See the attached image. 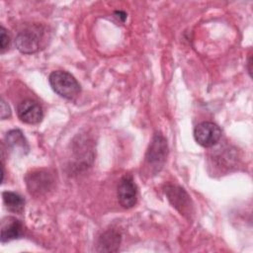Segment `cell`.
<instances>
[{"label":"cell","instance_id":"obj_1","mask_svg":"<svg viewBox=\"0 0 253 253\" xmlns=\"http://www.w3.org/2000/svg\"><path fill=\"white\" fill-rule=\"evenodd\" d=\"M44 29L40 24H30L23 27L15 38L16 47L23 53H34L40 49Z\"/></svg>","mask_w":253,"mask_h":253},{"label":"cell","instance_id":"obj_2","mask_svg":"<svg viewBox=\"0 0 253 253\" xmlns=\"http://www.w3.org/2000/svg\"><path fill=\"white\" fill-rule=\"evenodd\" d=\"M48 82L57 95L67 100H74L81 90L75 77L63 70L52 71L48 76Z\"/></svg>","mask_w":253,"mask_h":253},{"label":"cell","instance_id":"obj_3","mask_svg":"<svg viewBox=\"0 0 253 253\" xmlns=\"http://www.w3.org/2000/svg\"><path fill=\"white\" fill-rule=\"evenodd\" d=\"M25 181L29 193L35 197L46 195L54 186L53 176L43 169L27 173Z\"/></svg>","mask_w":253,"mask_h":253},{"label":"cell","instance_id":"obj_4","mask_svg":"<svg viewBox=\"0 0 253 253\" xmlns=\"http://www.w3.org/2000/svg\"><path fill=\"white\" fill-rule=\"evenodd\" d=\"M168 145L165 137L161 133H155L145 154L147 165L154 171H160L166 161Z\"/></svg>","mask_w":253,"mask_h":253},{"label":"cell","instance_id":"obj_5","mask_svg":"<svg viewBox=\"0 0 253 253\" xmlns=\"http://www.w3.org/2000/svg\"><path fill=\"white\" fill-rule=\"evenodd\" d=\"M194 137L200 145L211 147L221 138V129L212 122H203L195 126Z\"/></svg>","mask_w":253,"mask_h":253},{"label":"cell","instance_id":"obj_6","mask_svg":"<svg viewBox=\"0 0 253 253\" xmlns=\"http://www.w3.org/2000/svg\"><path fill=\"white\" fill-rule=\"evenodd\" d=\"M118 200L125 209H130L137 202V188L131 175L126 174L120 180L118 186Z\"/></svg>","mask_w":253,"mask_h":253},{"label":"cell","instance_id":"obj_7","mask_svg":"<svg viewBox=\"0 0 253 253\" xmlns=\"http://www.w3.org/2000/svg\"><path fill=\"white\" fill-rule=\"evenodd\" d=\"M164 192L171 205L180 211L181 214L185 215L192 212L191 199L183 188L176 185H167Z\"/></svg>","mask_w":253,"mask_h":253},{"label":"cell","instance_id":"obj_8","mask_svg":"<svg viewBox=\"0 0 253 253\" xmlns=\"http://www.w3.org/2000/svg\"><path fill=\"white\" fill-rule=\"evenodd\" d=\"M19 119L29 125L39 124L43 117V112L41 105L34 100L22 101L17 108Z\"/></svg>","mask_w":253,"mask_h":253},{"label":"cell","instance_id":"obj_9","mask_svg":"<svg viewBox=\"0 0 253 253\" xmlns=\"http://www.w3.org/2000/svg\"><path fill=\"white\" fill-rule=\"evenodd\" d=\"M24 233L21 220L14 216H6L1 221V242L5 243L20 238Z\"/></svg>","mask_w":253,"mask_h":253},{"label":"cell","instance_id":"obj_10","mask_svg":"<svg viewBox=\"0 0 253 253\" xmlns=\"http://www.w3.org/2000/svg\"><path fill=\"white\" fill-rule=\"evenodd\" d=\"M5 141L7 144V148L10 150L21 153L27 154L30 150V146L28 144L27 139L24 136V133L20 129H11L6 133Z\"/></svg>","mask_w":253,"mask_h":253},{"label":"cell","instance_id":"obj_11","mask_svg":"<svg viewBox=\"0 0 253 253\" xmlns=\"http://www.w3.org/2000/svg\"><path fill=\"white\" fill-rule=\"evenodd\" d=\"M121 243V235L118 231L108 230L104 232L98 241V251L115 252L119 249Z\"/></svg>","mask_w":253,"mask_h":253},{"label":"cell","instance_id":"obj_12","mask_svg":"<svg viewBox=\"0 0 253 253\" xmlns=\"http://www.w3.org/2000/svg\"><path fill=\"white\" fill-rule=\"evenodd\" d=\"M3 203L9 211L15 213H22L25 207V200L22 196L15 192L4 191L2 193Z\"/></svg>","mask_w":253,"mask_h":253},{"label":"cell","instance_id":"obj_13","mask_svg":"<svg viewBox=\"0 0 253 253\" xmlns=\"http://www.w3.org/2000/svg\"><path fill=\"white\" fill-rule=\"evenodd\" d=\"M1 41H0V44H1V52H4L5 49H7L9 47L10 44V37L9 35L6 33L5 28L2 26L1 27V37H0Z\"/></svg>","mask_w":253,"mask_h":253},{"label":"cell","instance_id":"obj_14","mask_svg":"<svg viewBox=\"0 0 253 253\" xmlns=\"http://www.w3.org/2000/svg\"><path fill=\"white\" fill-rule=\"evenodd\" d=\"M11 116V110L9 105L4 101V99H1V119L5 120Z\"/></svg>","mask_w":253,"mask_h":253},{"label":"cell","instance_id":"obj_15","mask_svg":"<svg viewBox=\"0 0 253 253\" xmlns=\"http://www.w3.org/2000/svg\"><path fill=\"white\" fill-rule=\"evenodd\" d=\"M115 15H117L116 17H117L118 19H121L122 22H124V21L126 20V14L125 12H123V11H116V12H115Z\"/></svg>","mask_w":253,"mask_h":253},{"label":"cell","instance_id":"obj_16","mask_svg":"<svg viewBox=\"0 0 253 253\" xmlns=\"http://www.w3.org/2000/svg\"><path fill=\"white\" fill-rule=\"evenodd\" d=\"M251 55L249 56V58H248V72H249V74L251 75Z\"/></svg>","mask_w":253,"mask_h":253}]
</instances>
